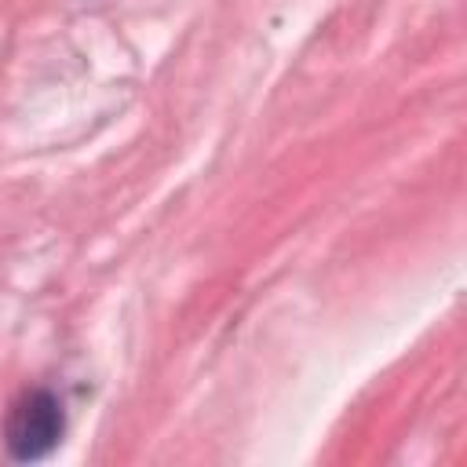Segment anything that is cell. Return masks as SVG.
I'll list each match as a JSON object with an SVG mask.
<instances>
[{"label":"cell","mask_w":467,"mask_h":467,"mask_svg":"<svg viewBox=\"0 0 467 467\" xmlns=\"http://www.w3.org/2000/svg\"><path fill=\"white\" fill-rule=\"evenodd\" d=\"M66 434V412L55 390L47 387H33L26 390L4 423V445L11 452V460L18 463H33L55 452V445Z\"/></svg>","instance_id":"obj_1"}]
</instances>
